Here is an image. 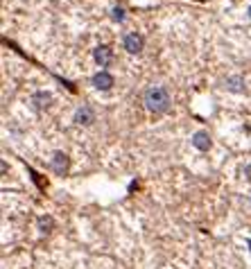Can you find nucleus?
<instances>
[{"label": "nucleus", "instance_id": "obj_2", "mask_svg": "<svg viewBox=\"0 0 251 269\" xmlns=\"http://www.w3.org/2000/svg\"><path fill=\"white\" fill-rule=\"evenodd\" d=\"M125 50H127L129 54H138L140 50H143V36L136 34V32L127 34L125 36Z\"/></svg>", "mask_w": 251, "mask_h": 269}, {"label": "nucleus", "instance_id": "obj_8", "mask_svg": "<svg viewBox=\"0 0 251 269\" xmlns=\"http://www.w3.org/2000/svg\"><path fill=\"white\" fill-rule=\"evenodd\" d=\"M226 86L233 91V93H240V91H245V82L240 79V77H228L226 79Z\"/></svg>", "mask_w": 251, "mask_h": 269}, {"label": "nucleus", "instance_id": "obj_11", "mask_svg": "<svg viewBox=\"0 0 251 269\" xmlns=\"http://www.w3.org/2000/svg\"><path fill=\"white\" fill-rule=\"evenodd\" d=\"M245 176L251 181V163H249V165H245Z\"/></svg>", "mask_w": 251, "mask_h": 269}, {"label": "nucleus", "instance_id": "obj_9", "mask_svg": "<svg viewBox=\"0 0 251 269\" xmlns=\"http://www.w3.org/2000/svg\"><path fill=\"white\" fill-rule=\"evenodd\" d=\"M32 102H34L36 106H39V109H41V106H48V102H50V93H36L34 98H32Z\"/></svg>", "mask_w": 251, "mask_h": 269}, {"label": "nucleus", "instance_id": "obj_1", "mask_svg": "<svg viewBox=\"0 0 251 269\" xmlns=\"http://www.w3.org/2000/svg\"><path fill=\"white\" fill-rule=\"evenodd\" d=\"M145 106L154 113H163L170 106V95L163 86H152L145 91Z\"/></svg>", "mask_w": 251, "mask_h": 269}, {"label": "nucleus", "instance_id": "obj_7", "mask_svg": "<svg viewBox=\"0 0 251 269\" xmlns=\"http://www.w3.org/2000/svg\"><path fill=\"white\" fill-rule=\"evenodd\" d=\"M75 122H79V124H91V122H93V111H91L88 106H82V109L75 113Z\"/></svg>", "mask_w": 251, "mask_h": 269}, {"label": "nucleus", "instance_id": "obj_6", "mask_svg": "<svg viewBox=\"0 0 251 269\" xmlns=\"http://www.w3.org/2000/svg\"><path fill=\"white\" fill-rule=\"evenodd\" d=\"M193 145L197 147L199 152H206L210 147V136L206 134V131H197V134L193 136Z\"/></svg>", "mask_w": 251, "mask_h": 269}, {"label": "nucleus", "instance_id": "obj_4", "mask_svg": "<svg viewBox=\"0 0 251 269\" xmlns=\"http://www.w3.org/2000/svg\"><path fill=\"white\" fill-rule=\"evenodd\" d=\"M93 86L98 88V91H109V88L113 86V77L106 71H100L98 75L93 77Z\"/></svg>", "mask_w": 251, "mask_h": 269}, {"label": "nucleus", "instance_id": "obj_14", "mask_svg": "<svg viewBox=\"0 0 251 269\" xmlns=\"http://www.w3.org/2000/svg\"><path fill=\"white\" fill-rule=\"evenodd\" d=\"M249 251H251V240H249Z\"/></svg>", "mask_w": 251, "mask_h": 269}, {"label": "nucleus", "instance_id": "obj_10", "mask_svg": "<svg viewBox=\"0 0 251 269\" xmlns=\"http://www.w3.org/2000/svg\"><path fill=\"white\" fill-rule=\"evenodd\" d=\"M111 18H113V21H118V23H120V21H123V18H125V12H123V7H113V12H111Z\"/></svg>", "mask_w": 251, "mask_h": 269}, {"label": "nucleus", "instance_id": "obj_12", "mask_svg": "<svg viewBox=\"0 0 251 269\" xmlns=\"http://www.w3.org/2000/svg\"><path fill=\"white\" fill-rule=\"evenodd\" d=\"M50 224H52V222H50V220H41V228H43V233H46V228L50 226Z\"/></svg>", "mask_w": 251, "mask_h": 269}, {"label": "nucleus", "instance_id": "obj_3", "mask_svg": "<svg viewBox=\"0 0 251 269\" xmlns=\"http://www.w3.org/2000/svg\"><path fill=\"white\" fill-rule=\"evenodd\" d=\"M93 57H95V61H98L102 68H106V66L113 61V52H111V48L109 46H100V48H95V52H93Z\"/></svg>", "mask_w": 251, "mask_h": 269}, {"label": "nucleus", "instance_id": "obj_13", "mask_svg": "<svg viewBox=\"0 0 251 269\" xmlns=\"http://www.w3.org/2000/svg\"><path fill=\"white\" fill-rule=\"evenodd\" d=\"M249 18H251V7H249Z\"/></svg>", "mask_w": 251, "mask_h": 269}, {"label": "nucleus", "instance_id": "obj_5", "mask_svg": "<svg viewBox=\"0 0 251 269\" xmlns=\"http://www.w3.org/2000/svg\"><path fill=\"white\" fill-rule=\"evenodd\" d=\"M52 170L57 172V174H64L66 170H68V156L61 152H54L52 156Z\"/></svg>", "mask_w": 251, "mask_h": 269}]
</instances>
